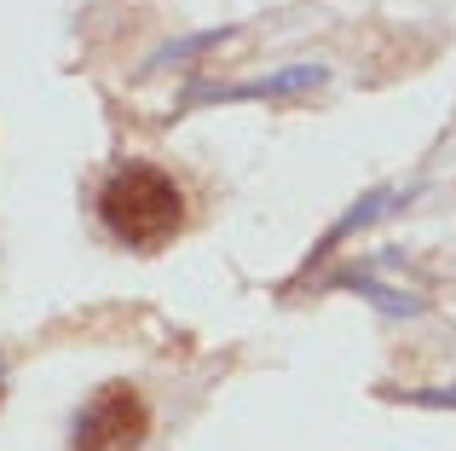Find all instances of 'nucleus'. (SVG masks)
<instances>
[{
	"mask_svg": "<svg viewBox=\"0 0 456 451\" xmlns=\"http://www.w3.org/2000/svg\"><path fill=\"white\" fill-rule=\"evenodd\" d=\"M145 429H151L145 399H139L127 382H110V388H99V394L81 406L69 446L76 451H134L139 440H145Z\"/></svg>",
	"mask_w": 456,
	"mask_h": 451,
	"instance_id": "2",
	"label": "nucleus"
},
{
	"mask_svg": "<svg viewBox=\"0 0 456 451\" xmlns=\"http://www.w3.org/2000/svg\"><path fill=\"white\" fill-rule=\"evenodd\" d=\"M411 406H456V388H416V394H404Z\"/></svg>",
	"mask_w": 456,
	"mask_h": 451,
	"instance_id": "3",
	"label": "nucleus"
},
{
	"mask_svg": "<svg viewBox=\"0 0 456 451\" xmlns=\"http://www.w3.org/2000/svg\"><path fill=\"white\" fill-rule=\"evenodd\" d=\"M99 215L127 249H145L151 255V249H162L179 232L185 197H179L174 174H162L156 162H127V168L110 174V185L99 197Z\"/></svg>",
	"mask_w": 456,
	"mask_h": 451,
	"instance_id": "1",
	"label": "nucleus"
}]
</instances>
